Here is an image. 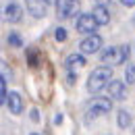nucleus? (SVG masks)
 <instances>
[{"instance_id":"f257e3e1","label":"nucleus","mask_w":135,"mask_h":135,"mask_svg":"<svg viewBox=\"0 0 135 135\" xmlns=\"http://www.w3.org/2000/svg\"><path fill=\"white\" fill-rule=\"evenodd\" d=\"M112 81V67L104 65V67L94 69L87 77V91L89 94H98L104 87H108V83Z\"/></svg>"},{"instance_id":"f03ea898","label":"nucleus","mask_w":135,"mask_h":135,"mask_svg":"<svg viewBox=\"0 0 135 135\" xmlns=\"http://www.w3.org/2000/svg\"><path fill=\"white\" fill-rule=\"evenodd\" d=\"M129 46H110V48H106V50L100 54L102 62L104 65H108V67H117V65H123V62H127V58H129Z\"/></svg>"},{"instance_id":"7ed1b4c3","label":"nucleus","mask_w":135,"mask_h":135,"mask_svg":"<svg viewBox=\"0 0 135 135\" xmlns=\"http://www.w3.org/2000/svg\"><path fill=\"white\" fill-rule=\"evenodd\" d=\"M112 108V100L110 98H91L87 108H85V114H87V120L91 118H98L102 114H108Z\"/></svg>"},{"instance_id":"20e7f679","label":"nucleus","mask_w":135,"mask_h":135,"mask_svg":"<svg viewBox=\"0 0 135 135\" xmlns=\"http://www.w3.org/2000/svg\"><path fill=\"white\" fill-rule=\"evenodd\" d=\"M56 13L60 19H71L79 13V0H56Z\"/></svg>"},{"instance_id":"39448f33","label":"nucleus","mask_w":135,"mask_h":135,"mask_svg":"<svg viewBox=\"0 0 135 135\" xmlns=\"http://www.w3.org/2000/svg\"><path fill=\"white\" fill-rule=\"evenodd\" d=\"M102 48V37L98 33H91V35H85V40L79 44V50L81 54H94Z\"/></svg>"},{"instance_id":"423d86ee","label":"nucleus","mask_w":135,"mask_h":135,"mask_svg":"<svg viewBox=\"0 0 135 135\" xmlns=\"http://www.w3.org/2000/svg\"><path fill=\"white\" fill-rule=\"evenodd\" d=\"M75 27H77V31H79V33H83V35H91L94 31H96L98 23H96L94 15H81V17L77 19Z\"/></svg>"},{"instance_id":"0eeeda50","label":"nucleus","mask_w":135,"mask_h":135,"mask_svg":"<svg viewBox=\"0 0 135 135\" xmlns=\"http://www.w3.org/2000/svg\"><path fill=\"white\" fill-rule=\"evenodd\" d=\"M108 94L112 100H125L127 98V81H118V79H112L108 83Z\"/></svg>"},{"instance_id":"6e6552de","label":"nucleus","mask_w":135,"mask_h":135,"mask_svg":"<svg viewBox=\"0 0 135 135\" xmlns=\"http://www.w3.org/2000/svg\"><path fill=\"white\" fill-rule=\"evenodd\" d=\"M25 2H27V11H29V15H33L35 19L46 17L48 0H25Z\"/></svg>"},{"instance_id":"1a4fd4ad","label":"nucleus","mask_w":135,"mask_h":135,"mask_svg":"<svg viewBox=\"0 0 135 135\" xmlns=\"http://www.w3.org/2000/svg\"><path fill=\"white\" fill-rule=\"evenodd\" d=\"M4 19H6L8 23H19V21L23 19V8L19 6L17 2L6 4V8H4Z\"/></svg>"},{"instance_id":"9d476101","label":"nucleus","mask_w":135,"mask_h":135,"mask_svg":"<svg viewBox=\"0 0 135 135\" xmlns=\"http://www.w3.org/2000/svg\"><path fill=\"white\" fill-rule=\"evenodd\" d=\"M6 106H8L11 114H21L23 112V98H21V94L11 91L8 94V100H6Z\"/></svg>"},{"instance_id":"9b49d317","label":"nucleus","mask_w":135,"mask_h":135,"mask_svg":"<svg viewBox=\"0 0 135 135\" xmlns=\"http://www.w3.org/2000/svg\"><path fill=\"white\" fill-rule=\"evenodd\" d=\"M91 15H94V19H96L98 25H108V23H110V11L106 8V4H96Z\"/></svg>"},{"instance_id":"f8f14e48","label":"nucleus","mask_w":135,"mask_h":135,"mask_svg":"<svg viewBox=\"0 0 135 135\" xmlns=\"http://www.w3.org/2000/svg\"><path fill=\"white\" fill-rule=\"evenodd\" d=\"M65 65H67V69H69V71L81 69V67L85 65V56H83V54H71V56L67 58V62H65Z\"/></svg>"},{"instance_id":"ddd939ff","label":"nucleus","mask_w":135,"mask_h":135,"mask_svg":"<svg viewBox=\"0 0 135 135\" xmlns=\"http://www.w3.org/2000/svg\"><path fill=\"white\" fill-rule=\"evenodd\" d=\"M117 123H118V127H120V129H127V127L131 125V114H129L127 110H120V112H118V117H117Z\"/></svg>"},{"instance_id":"4468645a","label":"nucleus","mask_w":135,"mask_h":135,"mask_svg":"<svg viewBox=\"0 0 135 135\" xmlns=\"http://www.w3.org/2000/svg\"><path fill=\"white\" fill-rule=\"evenodd\" d=\"M6 100H8V89H6V73H4L2 81H0V102L6 104Z\"/></svg>"},{"instance_id":"2eb2a0df","label":"nucleus","mask_w":135,"mask_h":135,"mask_svg":"<svg viewBox=\"0 0 135 135\" xmlns=\"http://www.w3.org/2000/svg\"><path fill=\"white\" fill-rule=\"evenodd\" d=\"M125 81H127V85L135 83V65H129V67H127V71H125Z\"/></svg>"},{"instance_id":"dca6fc26","label":"nucleus","mask_w":135,"mask_h":135,"mask_svg":"<svg viewBox=\"0 0 135 135\" xmlns=\"http://www.w3.org/2000/svg\"><path fill=\"white\" fill-rule=\"evenodd\" d=\"M8 44H11L13 48H21V46H23V40L19 37V33H11L8 35Z\"/></svg>"},{"instance_id":"f3484780","label":"nucleus","mask_w":135,"mask_h":135,"mask_svg":"<svg viewBox=\"0 0 135 135\" xmlns=\"http://www.w3.org/2000/svg\"><path fill=\"white\" fill-rule=\"evenodd\" d=\"M54 37H56V42H65V40H67V29L58 27V29H56V33H54Z\"/></svg>"},{"instance_id":"a211bd4d","label":"nucleus","mask_w":135,"mask_h":135,"mask_svg":"<svg viewBox=\"0 0 135 135\" xmlns=\"http://www.w3.org/2000/svg\"><path fill=\"white\" fill-rule=\"evenodd\" d=\"M123 6H135V0H120Z\"/></svg>"},{"instance_id":"6ab92c4d","label":"nucleus","mask_w":135,"mask_h":135,"mask_svg":"<svg viewBox=\"0 0 135 135\" xmlns=\"http://www.w3.org/2000/svg\"><path fill=\"white\" fill-rule=\"evenodd\" d=\"M31 120H35V123L40 120V117H37V110H31Z\"/></svg>"},{"instance_id":"aec40b11","label":"nucleus","mask_w":135,"mask_h":135,"mask_svg":"<svg viewBox=\"0 0 135 135\" xmlns=\"http://www.w3.org/2000/svg\"><path fill=\"white\" fill-rule=\"evenodd\" d=\"M96 2H98V4H108L110 0H96Z\"/></svg>"},{"instance_id":"412c9836","label":"nucleus","mask_w":135,"mask_h":135,"mask_svg":"<svg viewBox=\"0 0 135 135\" xmlns=\"http://www.w3.org/2000/svg\"><path fill=\"white\" fill-rule=\"evenodd\" d=\"M48 4H56V0H48Z\"/></svg>"},{"instance_id":"4be33fe9","label":"nucleus","mask_w":135,"mask_h":135,"mask_svg":"<svg viewBox=\"0 0 135 135\" xmlns=\"http://www.w3.org/2000/svg\"><path fill=\"white\" fill-rule=\"evenodd\" d=\"M29 135H37V133H29Z\"/></svg>"}]
</instances>
